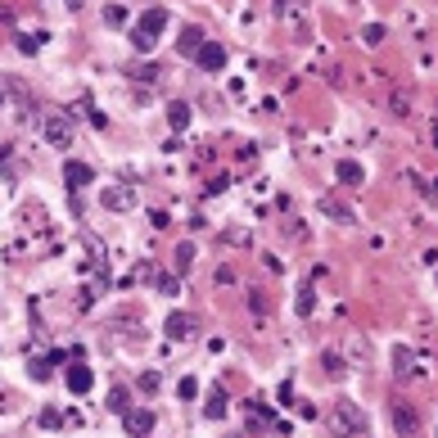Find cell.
<instances>
[{"label": "cell", "instance_id": "1", "mask_svg": "<svg viewBox=\"0 0 438 438\" xmlns=\"http://www.w3.org/2000/svg\"><path fill=\"white\" fill-rule=\"evenodd\" d=\"M366 429V411L352 398H334L330 402V434H339V438H357Z\"/></svg>", "mask_w": 438, "mask_h": 438}, {"label": "cell", "instance_id": "2", "mask_svg": "<svg viewBox=\"0 0 438 438\" xmlns=\"http://www.w3.org/2000/svg\"><path fill=\"white\" fill-rule=\"evenodd\" d=\"M163 27H167V10H163V5L145 10V14H141V23L132 27V45H136V50H154V41L163 36Z\"/></svg>", "mask_w": 438, "mask_h": 438}, {"label": "cell", "instance_id": "3", "mask_svg": "<svg viewBox=\"0 0 438 438\" xmlns=\"http://www.w3.org/2000/svg\"><path fill=\"white\" fill-rule=\"evenodd\" d=\"M41 141L50 145V149H68V145H73V122H68L64 113H45L41 118Z\"/></svg>", "mask_w": 438, "mask_h": 438}, {"label": "cell", "instance_id": "4", "mask_svg": "<svg viewBox=\"0 0 438 438\" xmlns=\"http://www.w3.org/2000/svg\"><path fill=\"white\" fill-rule=\"evenodd\" d=\"M122 429H127L132 438L154 434V411H149V406H132V411H122Z\"/></svg>", "mask_w": 438, "mask_h": 438}, {"label": "cell", "instance_id": "5", "mask_svg": "<svg viewBox=\"0 0 438 438\" xmlns=\"http://www.w3.org/2000/svg\"><path fill=\"white\" fill-rule=\"evenodd\" d=\"M393 429L402 438H416L420 434V411L411 402H393Z\"/></svg>", "mask_w": 438, "mask_h": 438}, {"label": "cell", "instance_id": "6", "mask_svg": "<svg viewBox=\"0 0 438 438\" xmlns=\"http://www.w3.org/2000/svg\"><path fill=\"white\" fill-rule=\"evenodd\" d=\"M195 64L204 68V73H221V68H226V45H221V41H204V45H199V55H195Z\"/></svg>", "mask_w": 438, "mask_h": 438}, {"label": "cell", "instance_id": "7", "mask_svg": "<svg viewBox=\"0 0 438 438\" xmlns=\"http://www.w3.org/2000/svg\"><path fill=\"white\" fill-rule=\"evenodd\" d=\"M90 181H95V167H90V163H82V158H68V163H64V186L73 190V195L82 186H90Z\"/></svg>", "mask_w": 438, "mask_h": 438}, {"label": "cell", "instance_id": "8", "mask_svg": "<svg viewBox=\"0 0 438 438\" xmlns=\"http://www.w3.org/2000/svg\"><path fill=\"white\" fill-rule=\"evenodd\" d=\"M99 199H104V208H109V212H127V208H136V190H132V186H109Z\"/></svg>", "mask_w": 438, "mask_h": 438}, {"label": "cell", "instance_id": "9", "mask_svg": "<svg viewBox=\"0 0 438 438\" xmlns=\"http://www.w3.org/2000/svg\"><path fill=\"white\" fill-rule=\"evenodd\" d=\"M195 330H199V321L190 317V312H172V317H167V339H190Z\"/></svg>", "mask_w": 438, "mask_h": 438}, {"label": "cell", "instance_id": "10", "mask_svg": "<svg viewBox=\"0 0 438 438\" xmlns=\"http://www.w3.org/2000/svg\"><path fill=\"white\" fill-rule=\"evenodd\" d=\"M199 45H204V27H195V23H186V27H181V36H176V50L195 59V55H199Z\"/></svg>", "mask_w": 438, "mask_h": 438}, {"label": "cell", "instance_id": "11", "mask_svg": "<svg viewBox=\"0 0 438 438\" xmlns=\"http://www.w3.org/2000/svg\"><path fill=\"white\" fill-rule=\"evenodd\" d=\"M334 176H339L343 186H362V181H366V167L357 163V158H339V163H334Z\"/></svg>", "mask_w": 438, "mask_h": 438}, {"label": "cell", "instance_id": "12", "mask_svg": "<svg viewBox=\"0 0 438 438\" xmlns=\"http://www.w3.org/2000/svg\"><path fill=\"white\" fill-rule=\"evenodd\" d=\"M90 384H95L90 366H82V362H73V366H68V389H73V393H90Z\"/></svg>", "mask_w": 438, "mask_h": 438}, {"label": "cell", "instance_id": "13", "mask_svg": "<svg viewBox=\"0 0 438 438\" xmlns=\"http://www.w3.org/2000/svg\"><path fill=\"white\" fill-rule=\"evenodd\" d=\"M55 362H64V352H50V357H32V362H27V375H32V380H50V375H55Z\"/></svg>", "mask_w": 438, "mask_h": 438}, {"label": "cell", "instance_id": "14", "mask_svg": "<svg viewBox=\"0 0 438 438\" xmlns=\"http://www.w3.org/2000/svg\"><path fill=\"white\" fill-rule=\"evenodd\" d=\"M393 375L398 380H411L416 375V352L411 348H393Z\"/></svg>", "mask_w": 438, "mask_h": 438}, {"label": "cell", "instance_id": "15", "mask_svg": "<svg viewBox=\"0 0 438 438\" xmlns=\"http://www.w3.org/2000/svg\"><path fill=\"white\" fill-rule=\"evenodd\" d=\"M167 127H172V132H186L190 127V104L186 99H172V104H167Z\"/></svg>", "mask_w": 438, "mask_h": 438}, {"label": "cell", "instance_id": "16", "mask_svg": "<svg viewBox=\"0 0 438 438\" xmlns=\"http://www.w3.org/2000/svg\"><path fill=\"white\" fill-rule=\"evenodd\" d=\"M226 389H212V393H208V402H204V416H208V420H221V416H226Z\"/></svg>", "mask_w": 438, "mask_h": 438}, {"label": "cell", "instance_id": "17", "mask_svg": "<svg viewBox=\"0 0 438 438\" xmlns=\"http://www.w3.org/2000/svg\"><path fill=\"white\" fill-rule=\"evenodd\" d=\"M321 366H326V375H330V380H343V375H348V366H343V357H339V352H326V357H321Z\"/></svg>", "mask_w": 438, "mask_h": 438}, {"label": "cell", "instance_id": "18", "mask_svg": "<svg viewBox=\"0 0 438 438\" xmlns=\"http://www.w3.org/2000/svg\"><path fill=\"white\" fill-rule=\"evenodd\" d=\"M109 411H118V416H122V411H132V402H127V389H113V393H109Z\"/></svg>", "mask_w": 438, "mask_h": 438}, {"label": "cell", "instance_id": "19", "mask_svg": "<svg viewBox=\"0 0 438 438\" xmlns=\"http://www.w3.org/2000/svg\"><path fill=\"white\" fill-rule=\"evenodd\" d=\"M104 23H109V27H127V10H122V5H109V10H104Z\"/></svg>", "mask_w": 438, "mask_h": 438}, {"label": "cell", "instance_id": "20", "mask_svg": "<svg viewBox=\"0 0 438 438\" xmlns=\"http://www.w3.org/2000/svg\"><path fill=\"white\" fill-rule=\"evenodd\" d=\"M190 263H195V244H176V267L190 271Z\"/></svg>", "mask_w": 438, "mask_h": 438}, {"label": "cell", "instance_id": "21", "mask_svg": "<svg viewBox=\"0 0 438 438\" xmlns=\"http://www.w3.org/2000/svg\"><path fill=\"white\" fill-rule=\"evenodd\" d=\"M14 41H19V50H23V55H36L45 36H27V32H23V36H14Z\"/></svg>", "mask_w": 438, "mask_h": 438}, {"label": "cell", "instance_id": "22", "mask_svg": "<svg viewBox=\"0 0 438 438\" xmlns=\"http://www.w3.org/2000/svg\"><path fill=\"white\" fill-rule=\"evenodd\" d=\"M132 77H136V82H158V68H154V64H136Z\"/></svg>", "mask_w": 438, "mask_h": 438}, {"label": "cell", "instance_id": "23", "mask_svg": "<svg viewBox=\"0 0 438 438\" xmlns=\"http://www.w3.org/2000/svg\"><path fill=\"white\" fill-rule=\"evenodd\" d=\"M312 307H317V289H303V294H298V312L312 317Z\"/></svg>", "mask_w": 438, "mask_h": 438}, {"label": "cell", "instance_id": "24", "mask_svg": "<svg viewBox=\"0 0 438 438\" xmlns=\"http://www.w3.org/2000/svg\"><path fill=\"white\" fill-rule=\"evenodd\" d=\"M362 41H366V45H380V41H384V23H371V27L362 32Z\"/></svg>", "mask_w": 438, "mask_h": 438}, {"label": "cell", "instance_id": "25", "mask_svg": "<svg viewBox=\"0 0 438 438\" xmlns=\"http://www.w3.org/2000/svg\"><path fill=\"white\" fill-rule=\"evenodd\" d=\"M176 393H181V402H186V398H195V393H199V380H190V375H186V380L176 384Z\"/></svg>", "mask_w": 438, "mask_h": 438}, {"label": "cell", "instance_id": "26", "mask_svg": "<svg viewBox=\"0 0 438 438\" xmlns=\"http://www.w3.org/2000/svg\"><path fill=\"white\" fill-rule=\"evenodd\" d=\"M158 384H163V380H158V371H145V375H141V389H145V393H154Z\"/></svg>", "mask_w": 438, "mask_h": 438}, {"label": "cell", "instance_id": "27", "mask_svg": "<svg viewBox=\"0 0 438 438\" xmlns=\"http://www.w3.org/2000/svg\"><path fill=\"white\" fill-rule=\"evenodd\" d=\"M326 212H334V217H339V221H352V212L343 208V204H330V199H326Z\"/></svg>", "mask_w": 438, "mask_h": 438}, {"label": "cell", "instance_id": "28", "mask_svg": "<svg viewBox=\"0 0 438 438\" xmlns=\"http://www.w3.org/2000/svg\"><path fill=\"white\" fill-rule=\"evenodd\" d=\"M68 10H82V0H68Z\"/></svg>", "mask_w": 438, "mask_h": 438}]
</instances>
